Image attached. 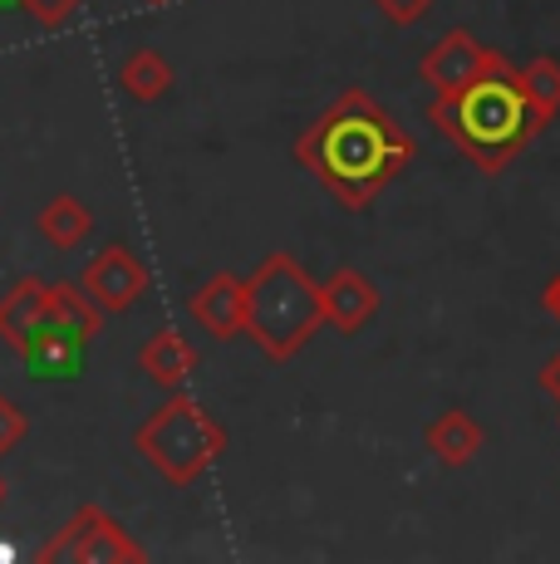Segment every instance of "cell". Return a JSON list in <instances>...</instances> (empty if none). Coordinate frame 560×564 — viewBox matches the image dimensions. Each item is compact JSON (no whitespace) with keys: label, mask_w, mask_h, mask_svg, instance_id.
Masks as SVG:
<instances>
[{"label":"cell","mask_w":560,"mask_h":564,"mask_svg":"<svg viewBox=\"0 0 560 564\" xmlns=\"http://www.w3.org/2000/svg\"><path fill=\"white\" fill-rule=\"evenodd\" d=\"M413 158L418 143L408 138V128L359 84L340 89L295 138V162L349 212L379 202Z\"/></svg>","instance_id":"cell-1"},{"label":"cell","mask_w":560,"mask_h":564,"mask_svg":"<svg viewBox=\"0 0 560 564\" xmlns=\"http://www.w3.org/2000/svg\"><path fill=\"white\" fill-rule=\"evenodd\" d=\"M428 123L487 177L506 172L546 133V123L531 113L521 84H516V64H502V69L482 74L452 94H438L428 104Z\"/></svg>","instance_id":"cell-2"},{"label":"cell","mask_w":560,"mask_h":564,"mask_svg":"<svg viewBox=\"0 0 560 564\" xmlns=\"http://www.w3.org/2000/svg\"><path fill=\"white\" fill-rule=\"evenodd\" d=\"M325 329L320 285L295 256L271 251L246 280V334L271 364H290Z\"/></svg>","instance_id":"cell-3"},{"label":"cell","mask_w":560,"mask_h":564,"mask_svg":"<svg viewBox=\"0 0 560 564\" xmlns=\"http://www.w3.org/2000/svg\"><path fill=\"white\" fill-rule=\"evenodd\" d=\"M133 447L168 486H192L222 462L226 427L197 403V398H187L177 388L163 408H153L143 422H138Z\"/></svg>","instance_id":"cell-4"},{"label":"cell","mask_w":560,"mask_h":564,"mask_svg":"<svg viewBox=\"0 0 560 564\" xmlns=\"http://www.w3.org/2000/svg\"><path fill=\"white\" fill-rule=\"evenodd\" d=\"M148 550L104 506H79L69 525L40 550V564H138Z\"/></svg>","instance_id":"cell-5"},{"label":"cell","mask_w":560,"mask_h":564,"mask_svg":"<svg viewBox=\"0 0 560 564\" xmlns=\"http://www.w3.org/2000/svg\"><path fill=\"white\" fill-rule=\"evenodd\" d=\"M502 64H511V59H506L502 50L482 45L472 30L457 25V30L438 35L433 45L423 50V59H418V79H423L433 94H452V89H462V84L482 79V74L502 69Z\"/></svg>","instance_id":"cell-6"},{"label":"cell","mask_w":560,"mask_h":564,"mask_svg":"<svg viewBox=\"0 0 560 564\" xmlns=\"http://www.w3.org/2000/svg\"><path fill=\"white\" fill-rule=\"evenodd\" d=\"M79 285H84V295H89L104 314H128L138 300L148 295L153 275H148V265L138 260L133 246L114 241V246H104V251L94 256L89 265H84Z\"/></svg>","instance_id":"cell-7"},{"label":"cell","mask_w":560,"mask_h":564,"mask_svg":"<svg viewBox=\"0 0 560 564\" xmlns=\"http://www.w3.org/2000/svg\"><path fill=\"white\" fill-rule=\"evenodd\" d=\"M187 314L202 334L212 339H241L246 334V280L231 275V270H217L212 280H202L187 300Z\"/></svg>","instance_id":"cell-8"},{"label":"cell","mask_w":560,"mask_h":564,"mask_svg":"<svg viewBox=\"0 0 560 564\" xmlns=\"http://www.w3.org/2000/svg\"><path fill=\"white\" fill-rule=\"evenodd\" d=\"M84 354H89V339H79L74 329H60V324L40 319L35 334L20 344V359H25V373L35 383H74L84 373Z\"/></svg>","instance_id":"cell-9"},{"label":"cell","mask_w":560,"mask_h":564,"mask_svg":"<svg viewBox=\"0 0 560 564\" xmlns=\"http://www.w3.org/2000/svg\"><path fill=\"white\" fill-rule=\"evenodd\" d=\"M320 305H325V324L335 334H359V329H369V319L379 314L384 295L364 270L340 265L335 275H330V285H320Z\"/></svg>","instance_id":"cell-10"},{"label":"cell","mask_w":560,"mask_h":564,"mask_svg":"<svg viewBox=\"0 0 560 564\" xmlns=\"http://www.w3.org/2000/svg\"><path fill=\"white\" fill-rule=\"evenodd\" d=\"M423 447L433 452L438 466L462 471V466H472L477 462V452L487 447V432H482V422L472 417L467 408H448L423 427Z\"/></svg>","instance_id":"cell-11"},{"label":"cell","mask_w":560,"mask_h":564,"mask_svg":"<svg viewBox=\"0 0 560 564\" xmlns=\"http://www.w3.org/2000/svg\"><path fill=\"white\" fill-rule=\"evenodd\" d=\"M138 368H143L148 378H153L158 388H168V393H177L182 383H187L192 373H197V349H192L182 334L172 329H158L153 339L138 349Z\"/></svg>","instance_id":"cell-12"},{"label":"cell","mask_w":560,"mask_h":564,"mask_svg":"<svg viewBox=\"0 0 560 564\" xmlns=\"http://www.w3.org/2000/svg\"><path fill=\"white\" fill-rule=\"evenodd\" d=\"M50 310V285L35 275L15 280L10 285V295H0V339L10 344V349H20V344L35 334V324L45 319Z\"/></svg>","instance_id":"cell-13"},{"label":"cell","mask_w":560,"mask_h":564,"mask_svg":"<svg viewBox=\"0 0 560 564\" xmlns=\"http://www.w3.org/2000/svg\"><path fill=\"white\" fill-rule=\"evenodd\" d=\"M177 74H172V59L163 50H133L123 64H118V89L138 104H158L172 94Z\"/></svg>","instance_id":"cell-14"},{"label":"cell","mask_w":560,"mask_h":564,"mask_svg":"<svg viewBox=\"0 0 560 564\" xmlns=\"http://www.w3.org/2000/svg\"><path fill=\"white\" fill-rule=\"evenodd\" d=\"M516 84H521L531 113L551 128L560 118V59H556V54H536V59L516 64Z\"/></svg>","instance_id":"cell-15"},{"label":"cell","mask_w":560,"mask_h":564,"mask_svg":"<svg viewBox=\"0 0 560 564\" xmlns=\"http://www.w3.org/2000/svg\"><path fill=\"white\" fill-rule=\"evenodd\" d=\"M50 324H60V329H74L79 339H99L104 329V310L94 305L89 295H84V285H69V280H60V285H50V310H45Z\"/></svg>","instance_id":"cell-16"},{"label":"cell","mask_w":560,"mask_h":564,"mask_svg":"<svg viewBox=\"0 0 560 564\" xmlns=\"http://www.w3.org/2000/svg\"><path fill=\"white\" fill-rule=\"evenodd\" d=\"M94 231V212L84 206L79 197H55L40 212V236H45L55 251H74V246H84Z\"/></svg>","instance_id":"cell-17"},{"label":"cell","mask_w":560,"mask_h":564,"mask_svg":"<svg viewBox=\"0 0 560 564\" xmlns=\"http://www.w3.org/2000/svg\"><path fill=\"white\" fill-rule=\"evenodd\" d=\"M84 0H15L20 15H30L40 30H60L74 20V10H79Z\"/></svg>","instance_id":"cell-18"},{"label":"cell","mask_w":560,"mask_h":564,"mask_svg":"<svg viewBox=\"0 0 560 564\" xmlns=\"http://www.w3.org/2000/svg\"><path fill=\"white\" fill-rule=\"evenodd\" d=\"M25 408L15 403V398L0 393V457H10V452L20 447V437H25Z\"/></svg>","instance_id":"cell-19"},{"label":"cell","mask_w":560,"mask_h":564,"mask_svg":"<svg viewBox=\"0 0 560 564\" xmlns=\"http://www.w3.org/2000/svg\"><path fill=\"white\" fill-rule=\"evenodd\" d=\"M374 10H379L389 25H418V20L433 10V0H374Z\"/></svg>","instance_id":"cell-20"},{"label":"cell","mask_w":560,"mask_h":564,"mask_svg":"<svg viewBox=\"0 0 560 564\" xmlns=\"http://www.w3.org/2000/svg\"><path fill=\"white\" fill-rule=\"evenodd\" d=\"M536 383H541V393L556 398V408H560V349L546 359V368H541V378H536Z\"/></svg>","instance_id":"cell-21"},{"label":"cell","mask_w":560,"mask_h":564,"mask_svg":"<svg viewBox=\"0 0 560 564\" xmlns=\"http://www.w3.org/2000/svg\"><path fill=\"white\" fill-rule=\"evenodd\" d=\"M541 310H546V314H551V319L560 324V270H556L551 280H546V290H541Z\"/></svg>","instance_id":"cell-22"},{"label":"cell","mask_w":560,"mask_h":564,"mask_svg":"<svg viewBox=\"0 0 560 564\" xmlns=\"http://www.w3.org/2000/svg\"><path fill=\"white\" fill-rule=\"evenodd\" d=\"M143 6H172V0H143Z\"/></svg>","instance_id":"cell-23"},{"label":"cell","mask_w":560,"mask_h":564,"mask_svg":"<svg viewBox=\"0 0 560 564\" xmlns=\"http://www.w3.org/2000/svg\"><path fill=\"white\" fill-rule=\"evenodd\" d=\"M0 10H15V0H0Z\"/></svg>","instance_id":"cell-24"},{"label":"cell","mask_w":560,"mask_h":564,"mask_svg":"<svg viewBox=\"0 0 560 564\" xmlns=\"http://www.w3.org/2000/svg\"><path fill=\"white\" fill-rule=\"evenodd\" d=\"M0 506H6V481H0Z\"/></svg>","instance_id":"cell-25"}]
</instances>
